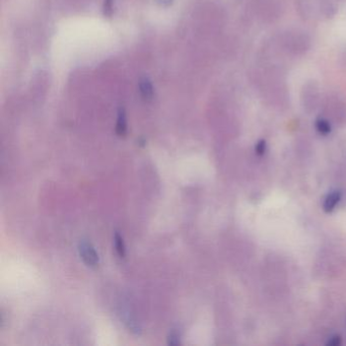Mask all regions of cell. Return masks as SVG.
<instances>
[{
    "label": "cell",
    "instance_id": "1",
    "mask_svg": "<svg viewBox=\"0 0 346 346\" xmlns=\"http://www.w3.org/2000/svg\"><path fill=\"white\" fill-rule=\"evenodd\" d=\"M78 252L86 266L96 267L99 264V255L90 242L81 241L78 245Z\"/></svg>",
    "mask_w": 346,
    "mask_h": 346
},
{
    "label": "cell",
    "instance_id": "2",
    "mask_svg": "<svg viewBox=\"0 0 346 346\" xmlns=\"http://www.w3.org/2000/svg\"><path fill=\"white\" fill-rule=\"evenodd\" d=\"M139 90L140 95L146 101H152L154 98V86L152 81L148 77H143L139 82Z\"/></svg>",
    "mask_w": 346,
    "mask_h": 346
},
{
    "label": "cell",
    "instance_id": "3",
    "mask_svg": "<svg viewBox=\"0 0 346 346\" xmlns=\"http://www.w3.org/2000/svg\"><path fill=\"white\" fill-rule=\"evenodd\" d=\"M116 133L120 137H124L127 133V119L124 109H120L116 124Z\"/></svg>",
    "mask_w": 346,
    "mask_h": 346
},
{
    "label": "cell",
    "instance_id": "4",
    "mask_svg": "<svg viewBox=\"0 0 346 346\" xmlns=\"http://www.w3.org/2000/svg\"><path fill=\"white\" fill-rule=\"evenodd\" d=\"M340 199H341V194H340V192L335 191V192H332L331 194H329V195L326 197V199H325V201H324V204H323L324 210H325L326 212H331V211L336 207V205L338 204V202L340 201Z\"/></svg>",
    "mask_w": 346,
    "mask_h": 346
},
{
    "label": "cell",
    "instance_id": "5",
    "mask_svg": "<svg viewBox=\"0 0 346 346\" xmlns=\"http://www.w3.org/2000/svg\"><path fill=\"white\" fill-rule=\"evenodd\" d=\"M114 242H115V248H116V251L117 253L119 254L120 257H125L126 255V248H125V244H124V241H123V238L118 234L116 233L115 234V237H114Z\"/></svg>",
    "mask_w": 346,
    "mask_h": 346
},
{
    "label": "cell",
    "instance_id": "6",
    "mask_svg": "<svg viewBox=\"0 0 346 346\" xmlns=\"http://www.w3.org/2000/svg\"><path fill=\"white\" fill-rule=\"evenodd\" d=\"M316 127H317V130H318L321 134H324V135L330 133V130H331L329 123H328L326 120H323V119H319V120L317 121Z\"/></svg>",
    "mask_w": 346,
    "mask_h": 346
},
{
    "label": "cell",
    "instance_id": "7",
    "mask_svg": "<svg viewBox=\"0 0 346 346\" xmlns=\"http://www.w3.org/2000/svg\"><path fill=\"white\" fill-rule=\"evenodd\" d=\"M114 9V0H105L104 2V14L108 17H111Z\"/></svg>",
    "mask_w": 346,
    "mask_h": 346
},
{
    "label": "cell",
    "instance_id": "8",
    "mask_svg": "<svg viewBox=\"0 0 346 346\" xmlns=\"http://www.w3.org/2000/svg\"><path fill=\"white\" fill-rule=\"evenodd\" d=\"M168 343L171 344V345H178V344H180V335L177 332H172L169 335Z\"/></svg>",
    "mask_w": 346,
    "mask_h": 346
},
{
    "label": "cell",
    "instance_id": "9",
    "mask_svg": "<svg viewBox=\"0 0 346 346\" xmlns=\"http://www.w3.org/2000/svg\"><path fill=\"white\" fill-rule=\"evenodd\" d=\"M265 150H266V143H265V141H260V142H258L257 143V146H256V153L258 154V155H263L264 153H265Z\"/></svg>",
    "mask_w": 346,
    "mask_h": 346
},
{
    "label": "cell",
    "instance_id": "10",
    "mask_svg": "<svg viewBox=\"0 0 346 346\" xmlns=\"http://www.w3.org/2000/svg\"><path fill=\"white\" fill-rule=\"evenodd\" d=\"M340 343H341V340H340L339 337H333L332 340L328 341V344H329V345L336 346L338 345V344H340Z\"/></svg>",
    "mask_w": 346,
    "mask_h": 346
},
{
    "label": "cell",
    "instance_id": "11",
    "mask_svg": "<svg viewBox=\"0 0 346 346\" xmlns=\"http://www.w3.org/2000/svg\"><path fill=\"white\" fill-rule=\"evenodd\" d=\"M157 2L163 6H168L170 4H172L173 0H157Z\"/></svg>",
    "mask_w": 346,
    "mask_h": 346
}]
</instances>
